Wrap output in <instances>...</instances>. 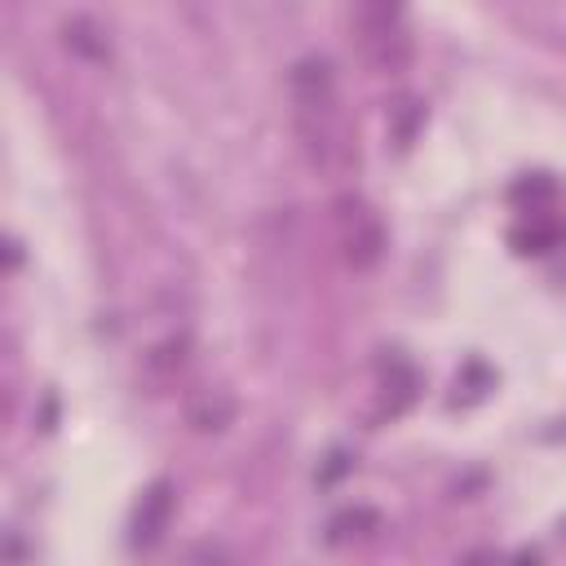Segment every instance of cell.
<instances>
[{
  "label": "cell",
  "instance_id": "obj_5",
  "mask_svg": "<svg viewBox=\"0 0 566 566\" xmlns=\"http://www.w3.org/2000/svg\"><path fill=\"white\" fill-rule=\"evenodd\" d=\"M62 44H66L75 57H84V62H106V57H111V40H106L102 22L88 18V13H75V18L62 22Z\"/></svg>",
  "mask_w": 566,
  "mask_h": 566
},
{
  "label": "cell",
  "instance_id": "obj_8",
  "mask_svg": "<svg viewBox=\"0 0 566 566\" xmlns=\"http://www.w3.org/2000/svg\"><path fill=\"white\" fill-rule=\"evenodd\" d=\"M557 239H562V226H531V230H517L513 234V243H531L526 252H548Z\"/></svg>",
  "mask_w": 566,
  "mask_h": 566
},
{
  "label": "cell",
  "instance_id": "obj_4",
  "mask_svg": "<svg viewBox=\"0 0 566 566\" xmlns=\"http://www.w3.org/2000/svg\"><path fill=\"white\" fill-rule=\"evenodd\" d=\"M172 504H177V495H172V482H168V478H155V482L142 491L137 513H133V544H137V548H150V544L164 539V531H168V522H172Z\"/></svg>",
  "mask_w": 566,
  "mask_h": 566
},
{
  "label": "cell",
  "instance_id": "obj_9",
  "mask_svg": "<svg viewBox=\"0 0 566 566\" xmlns=\"http://www.w3.org/2000/svg\"><path fill=\"white\" fill-rule=\"evenodd\" d=\"M394 115H398V133H394V137H398V146H407V142L416 137V124H420V106H416L411 97H402V102L394 106Z\"/></svg>",
  "mask_w": 566,
  "mask_h": 566
},
{
  "label": "cell",
  "instance_id": "obj_1",
  "mask_svg": "<svg viewBox=\"0 0 566 566\" xmlns=\"http://www.w3.org/2000/svg\"><path fill=\"white\" fill-rule=\"evenodd\" d=\"M358 22V40H363V53L376 71H402L411 62V35H407V22L398 9L389 4H367L354 13Z\"/></svg>",
  "mask_w": 566,
  "mask_h": 566
},
{
  "label": "cell",
  "instance_id": "obj_10",
  "mask_svg": "<svg viewBox=\"0 0 566 566\" xmlns=\"http://www.w3.org/2000/svg\"><path fill=\"white\" fill-rule=\"evenodd\" d=\"M482 562H486V553H473V557H469L464 566H482Z\"/></svg>",
  "mask_w": 566,
  "mask_h": 566
},
{
  "label": "cell",
  "instance_id": "obj_6",
  "mask_svg": "<svg viewBox=\"0 0 566 566\" xmlns=\"http://www.w3.org/2000/svg\"><path fill=\"white\" fill-rule=\"evenodd\" d=\"M230 416H234V402L221 389H212V394H203V398L190 402V424L195 429H226Z\"/></svg>",
  "mask_w": 566,
  "mask_h": 566
},
{
  "label": "cell",
  "instance_id": "obj_2",
  "mask_svg": "<svg viewBox=\"0 0 566 566\" xmlns=\"http://www.w3.org/2000/svg\"><path fill=\"white\" fill-rule=\"evenodd\" d=\"M336 226H340V243H345V261L358 270H371L385 252V230L376 221V212L363 199H340L336 203Z\"/></svg>",
  "mask_w": 566,
  "mask_h": 566
},
{
  "label": "cell",
  "instance_id": "obj_3",
  "mask_svg": "<svg viewBox=\"0 0 566 566\" xmlns=\"http://www.w3.org/2000/svg\"><path fill=\"white\" fill-rule=\"evenodd\" d=\"M292 102H296V119H327L336 115V75L327 57H301L287 75Z\"/></svg>",
  "mask_w": 566,
  "mask_h": 566
},
{
  "label": "cell",
  "instance_id": "obj_7",
  "mask_svg": "<svg viewBox=\"0 0 566 566\" xmlns=\"http://www.w3.org/2000/svg\"><path fill=\"white\" fill-rule=\"evenodd\" d=\"M376 513L371 509H345L340 517H332V539H349V535H367L376 531Z\"/></svg>",
  "mask_w": 566,
  "mask_h": 566
}]
</instances>
